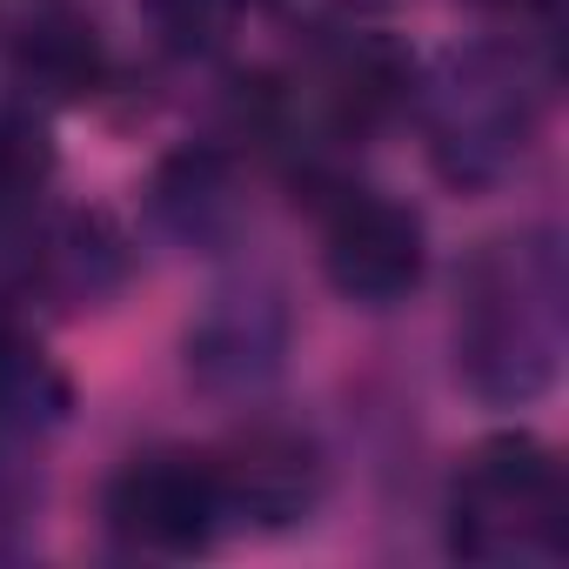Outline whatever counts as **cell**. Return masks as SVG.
Here are the masks:
<instances>
[{"label":"cell","instance_id":"3957f363","mask_svg":"<svg viewBox=\"0 0 569 569\" xmlns=\"http://www.w3.org/2000/svg\"><path fill=\"white\" fill-rule=\"evenodd\" d=\"M322 261L349 302H402L422 281V221L382 194H349L322 228Z\"/></svg>","mask_w":569,"mask_h":569},{"label":"cell","instance_id":"5b68a950","mask_svg":"<svg viewBox=\"0 0 569 569\" xmlns=\"http://www.w3.org/2000/svg\"><path fill=\"white\" fill-rule=\"evenodd\" d=\"M21 68H28L48 94H88L94 74H101L94 28H81V21H41V28H28Z\"/></svg>","mask_w":569,"mask_h":569},{"label":"cell","instance_id":"277c9868","mask_svg":"<svg viewBox=\"0 0 569 569\" xmlns=\"http://www.w3.org/2000/svg\"><path fill=\"white\" fill-rule=\"evenodd\" d=\"M214 476H221V502H248L268 522H289L309 502V449L281 442V436H254L241 449V462H228Z\"/></svg>","mask_w":569,"mask_h":569},{"label":"cell","instance_id":"7a4b0ae2","mask_svg":"<svg viewBox=\"0 0 569 569\" xmlns=\"http://www.w3.org/2000/svg\"><path fill=\"white\" fill-rule=\"evenodd\" d=\"M221 509H228L221 502V476H214V462H194V456L128 462L114 476V489H108L114 529L134 549H154V556H194V549H208Z\"/></svg>","mask_w":569,"mask_h":569},{"label":"cell","instance_id":"6da1fadb","mask_svg":"<svg viewBox=\"0 0 569 569\" xmlns=\"http://www.w3.org/2000/svg\"><path fill=\"white\" fill-rule=\"evenodd\" d=\"M562 536V476L536 442H489L456 496L462 556H522L556 549Z\"/></svg>","mask_w":569,"mask_h":569},{"label":"cell","instance_id":"8992f818","mask_svg":"<svg viewBox=\"0 0 569 569\" xmlns=\"http://www.w3.org/2000/svg\"><path fill=\"white\" fill-rule=\"evenodd\" d=\"M41 174H48V148H41V134L21 128V121H0V201L34 194Z\"/></svg>","mask_w":569,"mask_h":569}]
</instances>
